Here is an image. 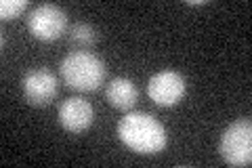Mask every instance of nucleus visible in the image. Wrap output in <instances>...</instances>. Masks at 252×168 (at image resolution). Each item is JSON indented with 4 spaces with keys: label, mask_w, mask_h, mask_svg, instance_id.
Instances as JSON below:
<instances>
[{
    "label": "nucleus",
    "mask_w": 252,
    "mask_h": 168,
    "mask_svg": "<svg viewBox=\"0 0 252 168\" xmlns=\"http://www.w3.org/2000/svg\"><path fill=\"white\" fill-rule=\"evenodd\" d=\"M107 101L109 105H114L116 109L120 111H128L135 107V103L139 101V91L137 86L132 84V80L128 78H114L107 86Z\"/></svg>",
    "instance_id": "obj_8"
},
{
    "label": "nucleus",
    "mask_w": 252,
    "mask_h": 168,
    "mask_svg": "<svg viewBox=\"0 0 252 168\" xmlns=\"http://www.w3.org/2000/svg\"><path fill=\"white\" fill-rule=\"evenodd\" d=\"M72 42L78 49H91L97 42V30L89 23H76L72 28Z\"/></svg>",
    "instance_id": "obj_9"
},
{
    "label": "nucleus",
    "mask_w": 252,
    "mask_h": 168,
    "mask_svg": "<svg viewBox=\"0 0 252 168\" xmlns=\"http://www.w3.org/2000/svg\"><path fill=\"white\" fill-rule=\"evenodd\" d=\"M61 78L69 89L80 93H93L97 91L105 80V66L97 55L76 51L63 57L61 61Z\"/></svg>",
    "instance_id": "obj_2"
},
{
    "label": "nucleus",
    "mask_w": 252,
    "mask_h": 168,
    "mask_svg": "<svg viewBox=\"0 0 252 168\" xmlns=\"http://www.w3.org/2000/svg\"><path fill=\"white\" fill-rule=\"evenodd\" d=\"M118 137L130 151L154 156L166 147V129L147 111H128L118 122Z\"/></svg>",
    "instance_id": "obj_1"
},
{
    "label": "nucleus",
    "mask_w": 252,
    "mask_h": 168,
    "mask_svg": "<svg viewBox=\"0 0 252 168\" xmlns=\"http://www.w3.org/2000/svg\"><path fill=\"white\" fill-rule=\"evenodd\" d=\"M26 9H28V0H2L0 2V17H2V21L17 19Z\"/></svg>",
    "instance_id": "obj_10"
},
{
    "label": "nucleus",
    "mask_w": 252,
    "mask_h": 168,
    "mask_svg": "<svg viewBox=\"0 0 252 168\" xmlns=\"http://www.w3.org/2000/svg\"><path fill=\"white\" fill-rule=\"evenodd\" d=\"M21 91L23 97L30 105L34 107H46L51 101H55L59 93V80L46 67H36L26 71L21 78Z\"/></svg>",
    "instance_id": "obj_5"
},
{
    "label": "nucleus",
    "mask_w": 252,
    "mask_h": 168,
    "mask_svg": "<svg viewBox=\"0 0 252 168\" xmlns=\"http://www.w3.org/2000/svg\"><path fill=\"white\" fill-rule=\"evenodd\" d=\"M220 158L229 166H250L252 164V122L250 118L235 120L229 124L219 143Z\"/></svg>",
    "instance_id": "obj_3"
},
{
    "label": "nucleus",
    "mask_w": 252,
    "mask_h": 168,
    "mask_svg": "<svg viewBox=\"0 0 252 168\" xmlns=\"http://www.w3.org/2000/svg\"><path fill=\"white\" fill-rule=\"evenodd\" d=\"M67 13L57 4H38L28 15V32L40 42H55L65 34Z\"/></svg>",
    "instance_id": "obj_4"
},
{
    "label": "nucleus",
    "mask_w": 252,
    "mask_h": 168,
    "mask_svg": "<svg viewBox=\"0 0 252 168\" xmlns=\"http://www.w3.org/2000/svg\"><path fill=\"white\" fill-rule=\"evenodd\" d=\"M94 122V107L84 97H67L59 105V124L67 133L80 134L89 131Z\"/></svg>",
    "instance_id": "obj_7"
},
{
    "label": "nucleus",
    "mask_w": 252,
    "mask_h": 168,
    "mask_svg": "<svg viewBox=\"0 0 252 168\" xmlns=\"http://www.w3.org/2000/svg\"><path fill=\"white\" fill-rule=\"evenodd\" d=\"M185 78L179 71L164 69L158 71L149 78L147 82V95L156 105L160 107H172L185 97Z\"/></svg>",
    "instance_id": "obj_6"
}]
</instances>
